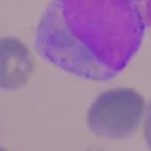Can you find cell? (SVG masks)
Returning <instances> with one entry per match:
<instances>
[{"label":"cell","instance_id":"6da1fadb","mask_svg":"<svg viewBox=\"0 0 151 151\" xmlns=\"http://www.w3.org/2000/svg\"><path fill=\"white\" fill-rule=\"evenodd\" d=\"M144 33L133 0H52L36 27L35 47L76 77L106 82L127 67Z\"/></svg>","mask_w":151,"mask_h":151},{"label":"cell","instance_id":"7a4b0ae2","mask_svg":"<svg viewBox=\"0 0 151 151\" xmlns=\"http://www.w3.org/2000/svg\"><path fill=\"white\" fill-rule=\"evenodd\" d=\"M144 97L130 88H116L100 94L91 104L86 124L94 134L122 139L133 134L145 115Z\"/></svg>","mask_w":151,"mask_h":151},{"label":"cell","instance_id":"3957f363","mask_svg":"<svg viewBox=\"0 0 151 151\" xmlns=\"http://www.w3.org/2000/svg\"><path fill=\"white\" fill-rule=\"evenodd\" d=\"M33 70V56L18 38H0V89H21L29 82Z\"/></svg>","mask_w":151,"mask_h":151},{"label":"cell","instance_id":"277c9868","mask_svg":"<svg viewBox=\"0 0 151 151\" xmlns=\"http://www.w3.org/2000/svg\"><path fill=\"white\" fill-rule=\"evenodd\" d=\"M133 2L141 12L145 27L151 29V0H133Z\"/></svg>","mask_w":151,"mask_h":151},{"label":"cell","instance_id":"5b68a950","mask_svg":"<svg viewBox=\"0 0 151 151\" xmlns=\"http://www.w3.org/2000/svg\"><path fill=\"white\" fill-rule=\"evenodd\" d=\"M144 137H145L147 145L151 148V103L148 106V110L144 118Z\"/></svg>","mask_w":151,"mask_h":151}]
</instances>
